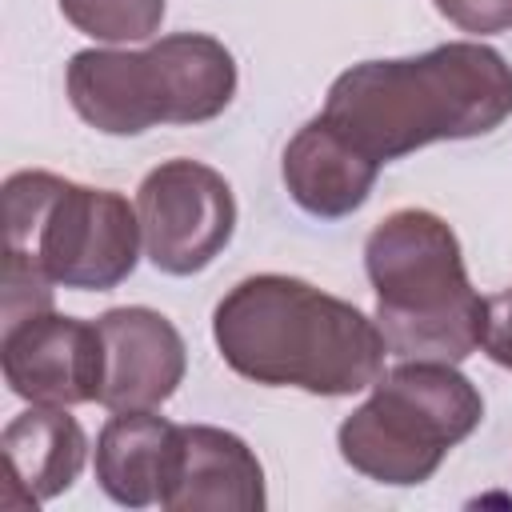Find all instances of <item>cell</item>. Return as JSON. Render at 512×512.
<instances>
[{"label":"cell","mask_w":512,"mask_h":512,"mask_svg":"<svg viewBox=\"0 0 512 512\" xmlns=\"http://www.w3.org/2000/svg\"><path fill=\"white\" fill-rule=\"evenodd\" d=\"M368 160L388 164L436 140H472L512 116V64L472 40L340 72L320 112Z\"/></svg>","instance_id":"6da1fadb"},{"label":"cell","mask_w":512,"mask_h":512,"mask_svg":"<svg viewBox=\"0 0 512 512\" xmlns=\"http://www.w3.org/2000/svg\"><path fill=\"white\" fill-rule=\"evenodd\" d=\"M224 364L264 388L352 396L384 376V332L360 308L308 280L260 272L224 292L212 312Z\"/></svg>","instance_id":"7a4b0ae2"},{"label":"cell","mask_w":512,"mask_h":512,"mask_svg":"<svg viewBox=\"0 0 512 512\" xmlns=\"http://www.w3.org/2000/svg\"><path fill=\"white\" fill-rule=\"evenodd\" d=\"M376 292V328L400 360L460 364L480 348L484 296H476L456 232L428 208L384 216L364 240Z\"/></svg>","instance_id":"3957f363"},{"label":"cell","mask_w":512,"mask_h":512,"mask_svg":"<svg viewBox=\"0 0 512 512\" xmlns=\"http://www.w3.org/2000/svg\"><path fill=\"white\" fill-rule=\"evenodd\" d=\"M84 124L108 136H140L156 124H204L236 96L232 52L204 32H172L140 52L84 48L64 72Z\"/></svg>","instance_id":"277c9868"},{"label":"cell","mask_w":512,"mask_h":512,"mask_svg":"<svg viewBox=\"0 0 512 512\" xmlns=\"http://www.w3.org/2000/svg\"><path fill=\"white\" fill-rule=\"evenodd\" d=\"M484 420L476 384L444 360H400L340 424L344 464L376 484H424Z\"/></svg>","instance_id":"5b68a950"},{"label":"cell","mask_w":512,"mask_h":512,"mask_svg":"<svg viewBox=\"0 0 512 512\" xmlns=\"http://www.w3.org/2000/svg\"><path fill=\"white\" fill-rule=\"evenodd\" d=\"M140 244V216L120 192L52 172L4 180V248L32 256L52 284L108 292L132 276Z\"/></svg>","instance_id":"8992f818"},{"label":"cell","mask_w":512,"mask_h":512,"mask_svg":"<svg viewBox=\"0 0 512 512\" xmlns=\"http://www.w3.org/2000/svg\"><path fill=\"white\" fill-rule=\"evenodd\" d=\"M144 256L168 276L208 268L236 232V196L228 180L200 160L156 164L136 192Z\"/></svg>","instance_id":"52a82bcc"},{"label":"cell","mask_w":512,"mask_h":512,"mask_svg":"<svg viewBox=\"0 0 512 512\" xmlns=\"http://www.w3.org/2000/svg\"><path fill=\"white\" fill-rule=\"evenodd\" d=\"M0 368L4 384L28 404H92L104 384V340L96 320L40 312L4 328Z\"/></svg>","instance_id":"ba28073f"},{"label":"cell","mask_w":512,"mask_h":512,"mask_svg":"<svg viewBox=\"0 0 512 512\" xmlns=\"http://www.w3.org/2000/svg\"><path fill=\"white\" fill-rule=\"evenodd\" d=\"M104 340L100 400L108 412L160 408L184 380L188 352L176 324L156 308H112L96 320Z\"/></svg>","instance_id":"9c48e42d"},{"label":"cell","mask_w":512,"mask_h":512,"mask_svg":"<svg viewBox=\"0 0 512 512\" xmlns=\"http://www.w3.org/2000/svg\"><path fill=\"white\" fill-rule=\"evenodd\" d=\"M264 504H268L264 468L236 432H224L212 424H180L172 472L160 492V508L168 512H260Z\"/></svg>","instance_id":"30bf717a"},{"label":"cell","mask_w":512,"mask_h":512,"mask_svg":"<svg viewBox=\"0 0 512 512\" xmlns=\"http://www.w3.org/2000/svg\"><path fill=\"white\" fill-rule=\"evenodd\" d=\"M0 456L8 476L4 504L36 508L76 484L88 456V440L76 416H68L60 404H32L28 412L8 420L0 436Z\"/></svg>","instance_id":"8fae6325"},{"label":"cell","mask_w":512,"mask_h":512,"mask_svg":"<svg viewBox=\"0 0 512 512\" xmlns=\"http://www.w3.org/2000/svg\"><path fill=\"white\" fill-rule=\"evenodd\" d=\"M280 172L296 208L320 220H340L368 200L380 164L368 160L352 140H344L324 116H316L288 140Z\"/></svg>","instance_id":"7c38bea8"},{"label":"cell","mask_w":512,"mask_h":512,"mask_svg":"<svg viewBox=\"0 0 512 512\" xmlns=\"http://www.w3.org/2000/svg\"><path fill=\"white\" fill-rule=\"evenodd\" d=\"M180 424L156 416V408L112 412L96 436V480L124 508L160 504L172 472Z\"/></svg>","instance_id":"4fadbf2b"},{"label":"cell","mask_w":512,"mask_h":512,"mask_svg":"<svg viewBox=\"0 0 512 512\" xmlns=\"http://www.w3.org/2000/svg\"><path fill=\"white\" fill-rule=\"evenodd\" d=\"M64 20L108 44L124 40H148L164 20V0H56Z\"/></svg>","instance_id":"5bb4252c"},{"label":"cell","mask_w":512,"mask_h":512,"mask_svg":"<svg viewBox=\"0 0 512 512\" xmlns=\"http://www.w3.org/2000/svg\"><path fill=\"white\" fill-rule=\"evenodd\" d=\"M52 312V276L24 252L4 248V264H0V316L4 328Z\"/></svg>","instance_id":"9a60e30c"},{"label":"cell","mask_w":512,"mask_h":512,"mask_svg":"<svg viewBox=\"0 0 512 512\" xmlns=\"http://www.w3.org/2000/svg\"><path fill=\"white\" fill-rule=\"evenodd\" d=\"M436 12L460 32H504L512 28V0H432Z\"/></svg>","instance_id":"2e32d148"},{"label":"cell","mask_w":512,"mask_h":512,"mask_svg":"<svg viewBox=\"0 0 512 512\" xmlns=\"http://www.w3.org/2000/svg\"><path fill=\"white\" fill-rule=\"evenodd\" d=\"M480 348L492 364L512 368V288L484 300V336Z\"/></svg>","instance_id":"e0dca14e"}]
</instances>
